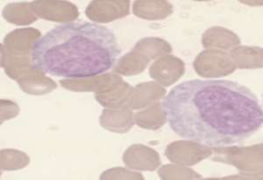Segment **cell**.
I'll use <instances>...</instances> for the list:
<instances>
[{"label": "cell", "instance_id": "obj_12", "mask_svg": "<svg viewBox=\"0 0 263 180\" xmlns=\"http://www.w3.org/2000/svg\"><path fill=\"white\" fill-rule=\"evenodd\" d=\"M134 115L129 105L120 108H105L99 117V123L108 131L125 134L135 125Z\"/></svg>", "mask_w": 263, "mask_h": 180}, {"label": "cell", "instance_id": "obj_17", "mask_svg": "<svg viewBox=\"0 0 263 180\" xmlns=\"http://www.w3.org/2000/svg\"><path fill=\"white\" fill-rule=\"evenodd\" d=\"M134 87L123 81L103 93L95 94V99L105 108H120L128 105Z\"/></svg>", "mask_w": 263, "mask_h": 180}, {"label": "cell", "instance_id": "obj_16", "mask_svg": "<svg viewBox=\"0 0 263 180\" xmlns=\"http://www.w3.org/2000/svg\"><path fill=\"white\" fill-rule=\"evenodd\" d=\"M174 12L172 4L164 0H146L135 1L133 12L138 18L146 20H161L171 16Z\"/></svg>", "mask_w": 263, "mask_h": 180}, {"label": "cell", "instance_id": "obj_23", "mask_svg": "<svg viewBox=\"0 0 263 180\" xmlns=\"http://www.w3.org/2000/svg\"><path fill=\"white\" fill-rule=\"evenodd\" d=\"M133 49L142 54L149 61L172 52L171 44L167 40L157 37H146L140 39Z\"/></svg>", "mask_w": 263, "mask_h": 180}, {"label": "cell", "instance_id": "obj_4", "mask_svg": "<svg viewBox=\"0 0 263 180\" xmlns=\"http://www.w3.org/2000/svg\"><path fill=\"white\" fill-rule=\"evenodd\" d=\"M195 71L203 78H219L233 74L237 69L230 54L218 49H206L193 62Z\"/></svg>", "mask_w": 263, "mask_h": 180}, {"label": "cell", "instance_id": "obj_7", "mask_svg": "<svg viewBox=\"0 0 263 180\" xmlns=\"http://www.w3.org/2000/svg\"><path fill=\"white\" fill-rule=\"evenodd\" d=\"M31 6L38 18L48 21L68 24L79 17L78 6L69 1L39 0L31 2Z\"/></svg>", "mask_w": 263, "mask_h": 180}, {"label": "cell", "instance_id": "obj_14", "mask_svg": "<svg viewBox=\"0 0 263 180\" xmlns=\"http://www.w3.org/2000/svg\"><path fill=\"white\" fill-rule=\"evenodd\" d=\"M18 86L25 93L32 96L47 95L55 89V81L46 76V74L40 69H31L18 79Z\"/></svg>", "mask_w": 263, "mask_h": 180}, {"label": "cell", "instance_id": "obj_1", "mask_svg": "<svg viewBox=\"0 0 263 180\" xmlns=\"http://www.w3.org/2000/svg\"><path fill=\"white\" fill-rule=\"evenodd\" d=\"M171 129L211 148L241 144L262 126V107L250 88L228 80H191L162 102Z\"/></svg>", "mask_w": 263, "mask_h": 180}, {"label": "cell", "instance_id": "obj_27", "mask_svg": "<svg viewBox=\"0 0 263 180\" xmlns=\"http://www.w3.org/2000/svg\"><path fill=\"white\" fill-rule=\"evenodd\" d=\"M1 124L5 121L10 120L18 116L20 113V107L15 102L9 100H1Z\"/></svg>", "mask_w": 263, "mask_h": 180}, {"label": "cell", "instance_id": "obj_22", "mask_svg": "<svg viewBox=\"0 0 263 180\" xmlns=\"http://www.w3.org/2000/svg\"><path fill=\"white\" fill-rule=\"evenodd\" d=\"M149 60L142 54L132 49L131 51L125 54L118 60L116 66H114V73L125 76H133L144 72L149 64Z\"/></svg>", "mask_w": 263, "mask_h": 180}, {"label": "cell", "instance_id": "obj_10", "mask_svg": "<svg viewBox=\"0 0 263 180\" xmlns=\"http://www.w3.org/2000/svg\"><path fill=\"white\" fill-rule=\"evenodd\" d=\"M123 163L135 171H156L162 165L161 156L153 148L144 144H133L123 154Z\"/></svg>", "mask_w": 263, "mask_h": 180}, {"label": "cell", "instance_id": "obj_26", "mask_svg": "<svg viewBox=\"0 0 263 180\" xmlns=\"http://www.w3.org/2000/svg\"><path fill=\"white\" fill-rule=\"evenodd\" d=\"M100 179H141L143 180L142 174L139 172L129 171L122 167H114L104 171L100 176Z\"/></svg>", "mask_w": 263, "mask_h": 180}, {"label": "cell", "instance_id": "obj_21", "mask_svg": "<svg viewBox=\"0 0 263 180\" xmlns=\"http://www.w3.org/2000/svg\"><path fill=\"white\" fill-rule=\"evenodd\" d=\"M2 16L6 21L16 26H29L38 20L31 2L10 3L4 7Z\"/></svg>", "mask_w": 263, "mask_h": 180}, {"label": "cell", "instance_id": "obj_13", "mask_svg": "<svg viewBox=\"0 0 263 180\" xmlns=\"http://www.w3.org/2000/svg\"><path fill=\"white\" fill-rule=\"evenodd\" d=\"M166 94L167 90L156 82H142L134 87L133 94L129 101V107L133 110L147 108L158 102L159 100L162 99Z\"/></svg>", "mask_w": 263, "mask_h": 180}, {"label": "cell", "instance_id": "obj_2", "mask_svg": "<svg viewBox=\"0 0 263 180\" xmlns=\"http://www.w3.org/2000/svg\"><path fill=\"white\" fill-rule=\"evenodd\" d=\"M121 53L107 27L86 21L61 25L33 47V65L45 74L67 79L101 75L116 63Z\"/></svg>", "mask_w": 263, "mask_h": 180}, {"label": "cell", "instance_id": "obj_19", "mask_svg": "<svg viewBox=\"0 0 263 180\" xmlns=\"http://www.w3.org/2000/svg\"><path fill=\"white\" fill-rule=\"evenodd\" d=\"M232 60L239 69L262 68V48L259 47H236L229 51Z\"/></svg>", "mask_w": 263, "mask_h": 180}, {"label": "cell", "instance_id": "obj_20", "mask_svg": "<svg viewBox=\"0 0 263 180\" xmlns=\"http://www.w3.org/2000/svg\"><path fill=\"white\" fill-rule=\"evenodd\" d=\"M135 123L142 129L157 130L167 123V117L162 102H156L134 115Z\"/></svg>", "mask_w": 263, "mask_h": 180}, {"label": "cell", "instance_id": "obj_3", "mask_svg": "<svg viewBox=\"0 0 263 180\" xmlns=\"http://www.w3.org/2000/svg\"><path fill=\"white\" fill-rule=\"evenodd\" d=\"M214 162L233 165L246 173H262V144L247 147L224 146L213 148Z\"/></svg>", "mask_w": 263, "mask_h": 180}, {"label": "cell", "instance_id": "obj_9", "mask_svg": "<svg viewBox=\"0 0 263 180\" xmlns=\"http://www.w3.org/2000/svg\"><path fill=\"white\" fill-rule=\"evenodd\" d=\"M41 38V31L33 27L18 28L6 34L1 47L12 55L28 56L32 55L33 47Z\"/></svg>", "mask_w": 263, "mask_h": 180}, {"label": "cell", "instance_id": "obj_5", "mask_svg": "<svg viewBox=\"0 0 263 180\" xmlns=\"http://www.w3.org/2000/svg\"><path fill=\"white\" fill-rule=\"evenodd\" d=\"M213 149L192 140H179L168 144L165 156L175 165L192 166L213 155Z\"/></svg>", "mask_w": 263, "mask_h": 180}, {"label": "cell", "instance_id": "obj_11", "mask_svg": "<svg viewBox=\"0 0 263 180\" xmlns=\"http://www.w3.org/2000/svg\"><path fill=\"white\" fill-rule=\"evenodd\" d=\"M123 81L121 76L116 74H104L91 77L80 79H64L59 82L65 89L73 92H94L103 93Z\"/></svg>", "mask_w": 263, "mask_h": 180}, {"label": "cell", "instance_id": "obj_15", "mask_svg": "<svg viewBox=\"0 0 263 180\" xmlns=\"http://www.w3.org/2000/svg\"><path fill=\"white\" fill-rule=\"evenodd\" d=\"M202 45L207 49H218L231 51L240 44V39L236 33L222 27H213L207 29L202 36Z\"/></svg>", "mask_w": 263, "mask_h": 180}, {"label": "cell", "instance_id": "obj_6", "mask_svg": "<svg viewBox=\"0 0 263 180\" xmlns=\"http://www.w3.org/2000/svg\"><path fill=\"white\" fill-rule=\"evenodd\" d=\"M131 2L128 0H94L85 9V15L90 20L106 24L130 14Z\"/></svg>", "mask_w": 263, "mask_h": 180}, {"label": "cell", "instance_id": "obj_24", "mask_svg": "<svg viewBox=\"0 0 263 180\" xmlns=\"http://www.w3.org/2000/svg\"><path fill=\"white\" fill-rule=\"evenodd\" d=\"M1 171H18L27 167L30 163V158L21 150L4 149L0 152Z\"/></svg>", "mask_w": 263, "mask_h": 180}, {"label": "cell", "instance_id": "obj_25", "mask_svg": "<svg viewBox=\"0 0 263 180\" xmlns=\"http://www.w3.org/2000/svg\"><path fill=\"white\" fill-rule=\"evenodd\" d=\"M158 176L162 180L201 179L203 177L192 169L175 165H164L158 170Z\"/></svg>", "mask_w": 263, "mask_h": 180}, {"label": "cell", "instance_id": "obj_8", "mask_svg": "<svg viewBox=\"0 0 263 180\" xmlns=\"http://www.w3.org/2000/svg\"><path fill=\"white\" fill-rule=\"evenodd\" d=\"M185 73L183 60L174 55H163L150 66V77L163 87H171Z\"/></svg>", "mask_w": 263, "mask_h": 180}, {"label": "cell", "instance_id": "obj_18", "mask_svg": "<svg viewBox=\"0 0 263 180\" xmlns=\"http://www.w3.org/2000/svg\"><path fill=\"white\" fill-rule=\"evenodd\" d=\"M1 66L9 78L18 81L27 71L34 69L32 55L16 56L12 55L1 47Z\"/></svg>", "mask_w": 263, "mask_h": 180}]
</instances>
